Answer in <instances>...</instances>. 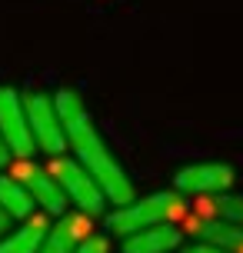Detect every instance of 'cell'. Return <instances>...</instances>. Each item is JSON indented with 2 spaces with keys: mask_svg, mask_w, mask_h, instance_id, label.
Wrapping results in <instances>:
<instances>
[{
  "mask_svg": "<svg viewBox=\"0 0 243 253\" xmlns=\"http://www.w3.org/2000/svg\"><path fill=\"white\" fill-rule=\"evenodd\" d=\"M110 250V243H107V237H100V233H90L87 240L80 243L74 253H107Z\"/></svg>",
  "mask_w": 243,
  "mask_h": 253,
  "instance_id": "cell-14",
  "label": "cell"
},
{
  "mask_svg": "<svg viewBox=\"0 0 243 253\" xmlns=\"http://www.w3.org/2000/svg\"><path fill=\"white\" fill-rule=\"evenodd\" d=\"M233 173L230 164H217V160H210V164H190L177 170V177H173V190H177L180 197L187 193V197H220V193H227L233 187Z\"/></svg>",
  "mask_w": 243,
  "mask_h": 253,
  "instance_id": "cell-6",
  "label": "cell"
},
{
  "mask_svg": "<svg viewBox=\"0 0 243 253\" xmlns=\"http://www.w3.org/2000/svg\"><path fill=\"white\" fill-rule=\"evenodd\" d=\"M47 173L57 180V187L64 190L67 200H74L80 207V213H83V216H100L103 210H107V197H103V190L97 187V180L90 177L77 160H70V157H53V164H50Z\"/></svg>",
  "mask_w": 243,
  "mask_h": 253,
  "instance_id": "cell-3",
  "label": "cell"
},
{
  "mask_svg": "<svg viewBox=\"0 0 243 253\" xmlns=\"http://www.w3.org/2000/svg\"><path fill=\"white\" fill-rule=\"evenodd\" d=\"M183 253H227V250H220V247H210V243H190Z\"/></svg>",
  "mask_w": 243,
  "mask_h": 253,
  "instance_id": "cell-15",
  "label": "cell"
},
{
  "mask_svg": "<svg viewBox=\"0 0 243 253\" xmlns=\"http://www.w3.org/2000/svg\"><path fill=\"white\" fill-rule=\"evenodd\" d=\"M180 240H183V233L173 223L170 227H150L123 237V253H170L173 247H180Z\"/></svg>",
  "mask_w": 243,
  "mask_h": 253,
  "instance_id": "cell-9",
  "label": "cell"
},
{
  "mask_svg": "<svg viewBox=\"0 0 243 253\" xmlns=\"http://www.w3.org/2000/svg\"><path fill=\"white\" fill-rule=\"evenodd\" d=\"M213 210L223 223H237L243 227V197H233V193H220L213 200Z\"/></svg>",
  "mask_w": 243,
  "mask_h": 253,
  "instance_id": "cell-13",
  "label": "cell"
},
{
  "mask_svg": "<svg viewBox=\"0 0 243 253\" xmlns=\"http://www.w3.org/2000/svg\"><path fill=\"white\" fill-rule=\"evenodd\" d=\"M193 233L200 237V243L220 247L227 253H243V227L237 223H223V220H197Z\"/></svg>",
  "mask_w": 243,
  "mask_h": 253,
  "instance_id": "cell-10",
  "label": "cell"
},
{
  "mask_svg": "<svg viewBox=\"0 0 243 253\" xmlns=\"http://www.w3.org/2000/svg\"><path fill=\"white\" fill-rule=\"evenodd\" d=\"M0 210L17 220H27V216L34 213V200H30V193H27L20 183L13 177H0Z\"/></svg>",
  "mask_w": 243,
  "mask_h": 253,
  "instance_id": "cell-12",
  "label": "cell"
},
{
  "mask_svg": "<svg viewBox=\"0 0 243 253\" xmlns=\"http://www.w3.org/2000/svg\"><path fill=\"white\" fill-rule=\"evenodd\" d=\"M53 107H57L60 124H64L67 147L77 153V164L97 180V187L103 190L107 203L127 207L130 200H137L127 170L120 167V160L114 157V150H110L107 140L100 137V130H97V124H93V117L87 114V107H83L77 90H70V87L57 90V93H53Z\"/></svg>",
  "mask_w": 243,
  "mask_h": 253,
  "instance_id": "cell-1",
  "label": "cell"
},
{
  "mask_svg": "<svg viewBox=\"0 0 243 253\" xmlns=\"http://www.w3.org/2000/svg\"><path fill=\"white\" fill-rule=\"evenodd\" d=\"M13 180L30 193V200L37 203V207H43V210L53 213V216H64L67 197H64V190L57 187V180H53L43 167L30 164V160H20V167L13 170Z\"/></svg>",
  "mask_w": 243,
  "mask_h": 253,
  "instance_id": "cell-7",
  "label": "cell"
},
{
  "mask_svg": "<svg viewBox=\"0 0 243 253\" xmlns=\"http://www.w3.org/2000/svg\"><path fill=\"white\" fill-rule=\"evenodd\" d=\"M7 230H10V216H7V213H3V210H0V237H3Z\"/></svg>",
  "mask_w": 243,
  "mask_h": 253,
  "instance_id": "cell-17",
  "label": "cell"
},
{
  "mask_svg": "<svg viewBox=\"0 0 243 253\" xmlns=\"http://www.w3.org/2000/svg\"><path fill=\"white\" fill-rule=\"evenodd\" d=\"M183 210H187V200L177 190H160L140 200H130L127 207H117L107 216V227L120 237H130V233H140L150 227H170L177 216H183Z\"/></svg>",
  "mask_w": 243,
  "mask_h": 253,
  "instance_id": "cell-2",
  "label": "cell"
},
{
  "mask_svg": "<svg viewBox=\"0 0 243 253\" xmlns=\"http://www.w3.org/2000/svg\"><path fill=\"white\" fill-rule=\"evenodd\" d=\"M87 237H90V216L67 213V216H60L57 227L47 230V237H43L37 253H74Z\"/></svg>",
  "mask_w": 243,
  "mask_h": 253,
  "instance_id": "cell-8",
  "label": "cell"
},
{
  "mask_svg": "<svg viewBox=\"0 0 243 253\" xmlns=\"http://www.w3.org/2000/svg\"><path fill=\"white\" fill-rule=\"evenodd\" d=\"M24 114H27V124H30L34 147L50 153V157H64L67 137H64V124L57 117V107H53L50 93H40V90L24 93Z\"/></svg>",
  "mask_w": 243,
  "mask_h": 253,
  "instance_id": "cell-4",
  "label": "cell"
},
{
  "mask_svg": "<svg viewBox=\"0 0 243 253\" xmlns=\"http://www.w3.org/2000/svg\"><path fill=\"white\" fill-rule=\"evenodd\" d=\"M0 137L10 147L13 157L20 160H30L34 157V137H30V124H27L24 114V97L13 87H3L0 84Z\"/></svg>",
  "mask_w": 243,
  "mask_h": 253,
  "instance_id": "cell-5",
  "label": "cell"
},
{
  "mask_svg": "<svg viewBox=\"0 0 243 253\" xmlns=\"http://www.w3.org/2000/svg\"><path fill=\"white\" fill-rule=\"evenodd\" d=\"M10 157H13V153H10V147H7V143H3V137H0V170H3V167L10 164Z\"/></svg>",
  "mask_w": 243,
  "mask_h": 253,
  "instance_id": "cell-16",
  "label": "cell"
},
{
  "mask_svg": "<svg viewBox=\"0 0 243 253\" xmlns=\"http://www.w3.org/2000/svg\"><path fill=\"white\" fill-rule=\"evenodd\" d=\"M47 220L43 216H34V220H27L20 230H13L7 233L3 240H0V253H37L43 237H47Z\"/></svg>",
  "mask_w": 243,
  "mask_h": 253,
  "instance_id": "cell-11",
  "label": "cell"
}]
</instances>
